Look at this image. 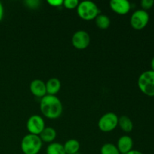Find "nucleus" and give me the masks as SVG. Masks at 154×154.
Segmentation results:
<instances>
[{"label":"nucleus","instance_id":"obj_1","mask_svg":"<svg viewBox=\"0 0 154 154\" xmlns=\"http://www.w3.org/2000/svg\"><path fill=\"white\" fill-rule=\"evenodd\" d=\"M40 111L47 118L57 119L63 113V105L57 96L46 95L41 99Z\"/></svg>","mask_w":154,"mask_h":154},{"label":"nucleus","instance_id":"obj_2","mask_svg":"<svg viewBox=\"0 0 154 154\" xmlns=\"http://www.w3.org/2000/svg\"><path fill=\"white\" fill-rule=\"evenodd\" d=\"M21 150L24 154H38L42 147V141L38 135L28 134L21 141Z\"/></svg>","mask_w":154,"mask_h":154},{"label":"nucleus","instance_id":"obj_3","mask_svg":"<svg viewBox=\"0 0 154 154\" xmlns=\"http://www.w3.org/2000/svg\"><path fill=\"white\" fill-rule=\"evenodd\" d=\"M78 14L84 20H93L99 14L100 10L96 3L91 1H83L79 2L77 8Z\"/></svg>","mask_w":154,"mask_h":154},{"label":"nucleus","instance_id":"obj_4","mask_svg":"<svg viewBox=\"0 0 154 154\" xmlns=\"http://www.w3.org/2000/svg\"><path fill=\"white\" fill-rule=\"evenodd\" d=\"M138 86L140 90L146 96H154V71L148 70L144 72L139 76Z\"/></svg>","mask_w":154,"mask_h":154},{"label":"nucleus","instance_id":"obj_5","mask_svg":"<svg viewBox=\"0 0 154 154\" xmlns=\"http://www.w3.org/2000/svg\"><path fill=\"white\" fill-rule=\"evenodd\" d=\"M118 119L117 114H115L114 113H106L99 119L98 126L102 132H111L118 126Z\"/></svg>","mask_w":154,"mask_h":154},{"label":"nucleus","instance_id":"obj_6","mask_svg":"<svg viewBox=\"0 0 154 154\" xmlns=\"http://www.w3.org/2000/svg\"><path fill=\"white\" fill-rule=\"evenodd\" d=\"M149 19H150V17L146 11L142 10V9L137 10L132 14L131 17L130 24L134 29L141 30L147 25Z\"/></svg>","mask_w":154,"mask_h":154},{"label":"nucleus","instance_id":"obj_7","mask_svg":"<svg viewBox=\"0 0 154 154\" xmlns=\"http://www.w3.org/2000/svg\"><path fill=\"white\" fill-rule=\"evenodd\" d=\"M26 128L29 134L39 135L45 128V121L41 116L32 115L27 120Z\"/></svg>","mask_w":154,"mask_h":154},{"label":"nucleus","instance_id":"obj_8","mask_svg":"<svg viewBox=\"0 0 154 154\" xmlns=\"http://www.w3.org/2000/svg\"><path fill=\"white\" fill-rule=\"evenodd\" d=\"M72 45L76 49L84 50L90 45V35L84 30L77 31L72 36Z\"/></svg>","mask_w":154,"mask_h":154},{"label":"nucleus","instance_id":"obj_9","mask_svg":"<svg viewBox=\"0 0 154 154\" xmlns=\"http://www.w3.org/2000/svg\"><path fill=\"white\" fill-rule=\"evenodd\" d=\"M110 7L117 14L124 15L129 13L131 5L127 0H111Z\"/></svg>","mask_w":154,"mask_h":154},{"label":"nucleus","instance_id":"obj_10","mask_svg":"<svg viewBox=\"0 0 154 154\" xmlns=\"http://www.w3.org/2000/svg\"><path fill=\"white\" fill-rule=\"evenodd\" d=\"M30 91L36 97L43 98L47 95L45 83L38 79L34 80L30 84Z\"/></svg>","mask_w":154,"mask_h":154},{"label":"nucleus","instance_id":"obj_11","mask_svg":"<svg viewBox=\"0 0 154 154\" xmlns=\"http://www.w3.org/2000/svg\"><path fill=\"white\" fill-rule=\"evenodd\" d=\"M133 141L129 135H123L119 138L117 141V149L120 153L126 154L132 150Z\"/></svg>","mask_w":154,"mask_h":154},{"label":"nucleus","instance_id":"obj_12","mask_svg":"<svg viewBox=\"0 0 154 154\" xmlns=\"http://www.w3.org/2000/svg\"><path fill=\"white\" fill-rule=\"evenodd\" d=\"M45 85H46L47 93H48V95H52V96H55L57 93H58L61 88V82L60 80L56 78L48 80Z\"/></svg>","mask_w":154,"mask_h":154},{"label":"nucleus","instance_id":"obj_13","mask_svg":"<svg viewBox=\"0 0 154 154\" xmlns=\"http://www.w3.org/2000/svg\"><path fill=\"white\" fill-rule=\"evenodd\" d=\"M38 136L40 137L42 141L51 143L55 140L57 137V132L52 127H45Z\"/></svg>","mask_w":154,"mask_h":154},{"label":"nucleus","instance_id":"obj_14","mask_svg":"<svg viewBox=\"0 0 154 154\" xmlns=\"http://www.w3.org/2000/svg\"><path fill=\"white\" fill-rule=\"evenodd\" d=\"M118 125L120 129L125 132H130L133 129V123L132 120L127 116H121L118 119Z\"/></svg>","mask_w":154,"mask_h":154},{"label":"nucleus","instance_id":"obj_15","mask_svg":"<svg viewBox=\"0 0 154 154\" xmlns=\"http://www.w3.org/2000/svg\"><path fill=\"white\" fill-rule=\"evenodd\" d=\"M63 147L66 154L77 153L80 149V143L75 139H70L65 143Z\"/></svg>","mask_w":154,"mask_h":154},{"label":"nucleus","instance_id":"obj_16","mask_svg":"<svg viewBox=\"0 0 154 154\" xmlns=\"http://www.w3.org/2000/svg\"><path fill=\"white\" fill-rule=\"evenodd\" d=\"M96 24L101 29H106L110 26L111 20L106 15L99 14L96 17Z\"/></svg>","mask_w":154,"mask_h":154},{"label":"nucleus","instance_id":"obj_17","mask_svg":"<svg viewBox=\"0 0 154 154\" xmlns=\"http://www.w3.org/2000/svg\"><path fill=\"white\" fill-rule=\"evenodd\" d=\"M47 154H66L64 147L60 143H51L47 148Z\"/></svg>","mask_w":154,"mask_h":154},{"label":"nucleus","instance_id":"obj_18","mask_svg":"<svg viewBox=\"0 0 154 154\" xmlns=\"http://www.w3.org/2000/svg\"><path fill=\"white\" fill-rule=\"evenodd\" d=\"M101 154H120L117 146L111 143L105 144L101 148Z\"/></svg>","mask_w":154,"mask_h":154},{"label":"nucleus","instance_id":"obj_19","mask_svg":"<svg viewBox=\"0 0 154 154\" xmlns=\"http://www.w3.org/2000/svg\"><path fill=\"white\" fill-rule=\"evenodd\" d=\"M79 2L78 0H65L63 5L67 9H75L78 8Z\"/></svg>","mask_w":154,"mask_h":154},{"label":"nucleus","instance_id":"obj_20","mask_svg":"<svg viewBox=\"0 0 154 154\" xmlns=\"http://www.w3.org/2000/svg\"><path fill=\"white\" fill-rule=\"evenodd\" d=\"M154 5L153 0H142L141 2V5L142 8V10L146 11L150 9Z\"/></svg>","mask_w":154,"mask_h":154},{"label":"nucleus","instance_id":"obj_21","mask_svg":"<svg viewBox=\"0 0 154 154\" xmlns=\"http://www.w3.org/2000/svg\"><path fill=\"white\" fill-rule=\"evenodd\" d=\"M48 3L51 6L54 7H59V6L63 5V0H48Z\"/></svg>","mask_w":154,"mask_h":154},{"label":"nucleus","instance_id":"obj_22","mask_svg":"<svg viewBox=\"0 0 154 154\" xmlns=\"http://www.w3.org/2000/svg\"><path fill=\"white\" fill-rule=\"evenodd\" d=\"M26 3L29 8H37L40 2L36 1V0H29V1H26Z\"/></svg>","mask_w":154,"mask_h":154},{"label":"nucleus","instance_id":"obj_23","mask_svg":"<svg viewBox=\"0 0 154 154\" xmlns=\"http://www.w3.org/2000/svg\"><path fill=\"white\" fill-rule=\"evenodd\" d=\"M3 15H4V8H3L2 4L0 2V21L2 20L3 17Z\"/></svg>","mask_w":154,"mask_h":154},{"label":"nucleus","instance_id":"obj_24","mask_svg":"<svg viewBox=\"0 0 154 154\" xmlns=\"http://www.w3.org/2000/svg\"><path fill=\"white\" fill-rule=\"evenodd\" d=\"M126 154H143L141 152L138 151V150H132L131 151H129V153H127Z\"/></svg>","mask_w":154,"mask_h":154},{"label":"nucleus","instance_id":"obj_25","mask_svg":"<svg viewBox=\"0 0 154 154\" xmlns=\"http://www.w3.org/2000/svg\"><path fill=\"white\" fill-rule=\"evenodd\" d=\"M151 68H152L151 70L154 71V57H153V58L152 59V60H151Z\"/></svg>","mask_w":154,"mask_h":154},{"label":"nucleus","instance_id":"obj_26","mask_svg":"<svg viewBox=\"0 0 154 154\" xmlns=\"http://www.w3.org/2000/svg\"><path fill=\"white\" fill-rule=\"evenodd\" d=\"M74 154H80L79 153H74Z\"/></svg>","mask_w":154,"mask_h":154}]
</instances>
